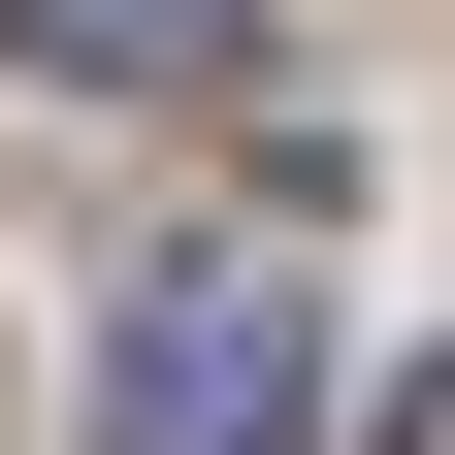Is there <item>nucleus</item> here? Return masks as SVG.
Segmentation results:
<instances>
[{"label": "nucleus", "instance_id": "1", "mask_svg": "<svg viewBox=\"0 0 455 455\" xmlns=\"http://www.w3.org/2000/svg\"><path fill=\"white\" fill-rule=\"evenodd\" d=\"M325 423V293L260 260V228H196V260H131V325H98V455H293Z\"/></svg>", "mask_w": 455, "mask_h": 455}, {"label": "nucleus", "instance_id": "2", "mask_svg": "<svg viewBox=\"0 0 455 455\" xmlns=\"http://www.w3.org/2000/svg\"><path fill=\"white\" fill-rule=\"evenodd\" d=\"M0 66H66V98H196V66H260V0H0Z\"/></svg>", "mask_w": 455, "mask_h": 455}]
</instances>
